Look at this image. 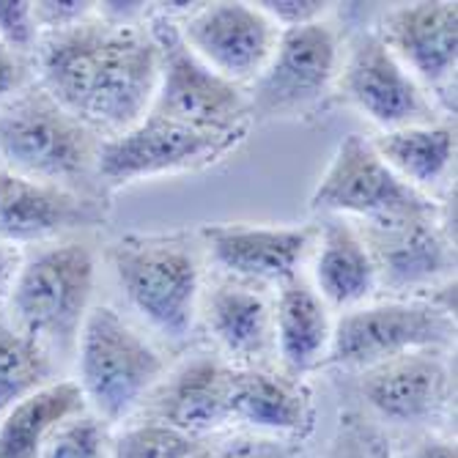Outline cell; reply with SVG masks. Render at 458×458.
I'll use <instances>...</instances> for the list:
<instances>
[{
    "label": "cell",
    "mask_w": 458,
    "mask_h": 458,
    "mask_svg": "<svg viewBox=\"0 0 458 458\" xmlns=\"http://www.w3.org/2000/svg\"><path fill=\"white\" fill-rule=\"evenodd\" d=\"M38 89L80 118L94 135H121L151 110L159 50L146 25H110L94 17L41 36Z\"/></svg>",
    "instance_id": "obj_1"
},
{
    "label": "cell",
    "mask_w": 458,
    "mask_h": 458,
    "mask_svg": "<svg viewBox=\"0 0 458 458\" xmlns=\"http://www.w3.org/2000/svg\"><path fill=\"white\" fill-rule=\"evenodd\" d=\"M97 135L45 89L20 91L0 107V168L72 190L97 174Z\"/></svg>",
    "instance_id": "obj_2"
},
{
    "label": "cell",
    "mask_w": 458,
    "mask_h": 458,
    "mask_svg": "<svg viewBox=\"0 0 458 458\" xmlns=\"http://www.w3.org/2000/svg\"><path fill=\"white\" fill-rule=\"evenodd\" d=\"M77 387L107 426L130 414L162 382L165 360L151 341L110 305L91 308L77 335Z\"/></svg>",
    "instance_id": "obj_3"
},
{
    "label": "cell",
    "mask_w": 458,
    "mask_h": 458,
    "mask_svg": "<svg viewBox=\"0 0 458 458\" xmlns=\"http://www.w3.org/2000/svg\"><path fill=\"white\" fill-rule=\"evenodd\" d=\"M97 256L86 242H58L22 261L9 291V321L53 354L77 346L91 313Z\"/></svg>",
    "instance_id": "obj_4"
},
{
    "label": "cell",
    "mask_w": 458,
    "mask_h": 458,
    "mask_svg": "<svg viewBox=\"0 0 458 458\" xmlns=\"http://www.w3.org/2000/svg\"><path fill=\"white\" fill-rule=\"evenodd\" d=\"M110 264L127 302L168 338H184L195 324L203 272L195 250L176 236H123Z\"/></svg>",
    "instance_id": "obj_5"
},
{
    "label": "cell",
    "mask_w": 458,
    "mask_h": 458,
    "mask_svg": "<svg viewBox=\"0 0 458 458\" xmlns=\"http://www.w3.org/2000/svg\"><path fill=\"white\" fill-rule=\"evenodd\" d=\"M148 30L159 50V80L151 113L198 132L244 138L250 127L247 94L212 72L184 45L174 17L154 12Z\"/></svg>",
    "instance_id": "obj_6"
},
{
    "label": "cell",
    "mask_w": 458,
    "mask_h": 458,
    "mask_svg": "<svg viewBox=\"0 0 458 458\" xmlns=\"http://www.w3.org/2000/svg\"><path fill=\"white\" fill-rule=\"evenodd\" d=\"M453 341L455 316L450 305L403 297L365 302L360 308L344 310L341 318H335L324 365L368 370L385 360L411 352H445Z\"/></svg>",
    "instance_id": "obj_7"
},
{
    "label": "cell",
    "mask_w": 458,
    "mask_h": 458,
    "mask_svg": "<svg viewBox=\"0 0 458 458\" xmlns=\"http://www.w3.org/2000/svg\"><path fill=\"white\" fill-rule=\"evenodd\" d=\"M242 140L198 132L148 110L127 132L99 140L97 176L110 187H127L157 176L200 171L228 157Z\"/></svg>",
    "instance_id": "obj_8"
},
{
    "label": "cell",
    "mask_w": 458,
    "mask_h": 458,
    "mask_svg": "<svg viewBox=\"0 0 458 458\" xmlns=\"http://www.w3.org/2000/svg\"><path fill=\"white\" fill-rule=\"evenodd\" d=\"M428 209H437L431 195H423L398 179L373 143L357 132L338 143L310 195V212L344 220L354 217L360 223Z\"/></svg>",
    "instance_id": "obj_9"
},
{
    "label": "cell",
    "mask_w": 458,
    "mask_h": 458,
    "mask_svg": "<svg viewBox=\"0 0 458 458\" xmlns=\"http://www.w3.org/2000/svg\"><path fill=\"white\" fill-rule=\"evenodd\" d=\"M341 74V38L327 20L280 30L275 53L253 82L250 118H294L313 110Z\"/></svg>",
    "instance_id": "obj_10"
},
{
    "label": "cell",
    "mask_w": 458,
    "mask_h": 458,
    "mask_svg": "<svg viewBox=\"0 0 458 458\" xmlns=\"http://www.w3.org/2000/svg\"><path fill=\"white\" fill-rule=\"evenodd\" d=\"M184 45L233 86H253L269 64L280 30L259 9L244 0L195 4L190 14L176 20Z\"/></svg>",
    "instance_id": "obj_11"
},
{
    "label": "cell",
    "mask_w": 458,
    "mask_h": 458,
    "mask_svg": "<svg viewBox=\"0 0 458 458\" xmlns=\"http://www.w3.org/2000/svg\"><path fill=\"white\" fill-rule=\"evenodd\" d=\"M338 77L346 99L382 132L434 123V107L420 82L387 50L379 33L357 38Z\"/></svg>",
    "instance_id": "obj_12"
},
{
    "label": "cell",
    "mask_w": 458,
    "mask_h": 458,
    "mask_svg": "<svg viewBox=\"0 0 458 458\" xmlns=\"http://www.w3.org/2000/svg\"><path fill=\"white\" fill-rule=\"evenodd\" d=\"M200 239L215 267L228 277L250 285H283L300 275L316 231L308 225L215 223L203 225Z\"/></svg>",
    "instance_id": "obj_13"
},
{
    "label": "cell",
    "mask_w": 458,
    "mask_h": 458,
    "mask_svg": "<svg viewBox=\"0 0 458 458\" xmlns=\"http://www.w3.org/2000/svg\"><path fill=\"white\" fill-rule=\"evenodd\" d=\"M379 272V285L395 294L434 285L453 267V247L439 223V206L428 212L385 217L357 225Z\"/></svg>",
    "instance_id": "obj_14"
},
{
    "label": "cell",
    "mask_w": 458,
    "mask_h": 458,
    "mask_svg": "<svg viewBox=\"0 0 458 458\" xmlns=\"http://www.w3.org/2000/svg\"><path fill=\"white\" fill-rule=\"evenodd\" d=\"M453 373L442 349H423L385 360L365 370L362 395L385 420L428 423L450 403Z\"/></svg>",
    "instance_id": "obj_15"
},
{
    "label": "cell",
    "mask_w": 458,
    "mask_h": 458,
    "mask_svg": "<svg viewBox=\"0 0 458 458\" xmlns=\"http://www.w3.org/2000/svg\"><path fill=\"white\" fill-rule=\"evenodd\" d=\"M379 38L426 86H445L458 64V9L447 0L401 4L382 20Z\"/></svg>",
    "instance_id": "obj_16"
},
{
    "label": "cell",
    "mask_w": 458,
    "mask_h": 458,
    "mask_svg": "<svg viewBox=\"0 0 458 458\" xmlns=\"http://www.w3.org/2000/svg\"><path fill=\"white\" fill-rule=\"evenodd\" d=\"M97 220L91 200L0 168V242L33 244Z\"/></svg>",
    "instance_id": "obj_17"
},
{
    "label": "cell",
    "mask_w": 458,
    "mask_h": 458,
    "mask_svg": "<svg viewBox=\"0 0 458 458\" xmlns=\"http://www.w3.org/2000/svg\"><path fill=\"white\" fill-rule=\"evenodd\" d=\"M332 329L335 318L310 280L297 275L277 285L272 302V344L288 377L302 379L305 373L324 365Z\"/></svg>",
    "instance_id": "obj_18"
},
{
    "label": "cell",
    "mask_w": 458,
    "mask_h": 458,
    "mask_svg": "<svg viewBox=\"0 0 458 458\" xmlns=\"http://www.w3.org/2000/svg\"><path fill=\"white\" fill-rule=\"evenodd\" d=\"M231 373L233 368L217 357L184 362L159 393V423L200 439L231 426Z\"/></svg>",
    "instance_id": "obj_19"
},
{
    "label": "cell",
    "mask_w": 458,
    "mask_h": 458,
    "mask_svg": "<svg viewBox=\"0 0 458 458\" xmlns=\"http://www.w3.org/2000/svg\"><path fill=\"white\" fill-rule=\"evenodd\" d=\"M313 288L329 310H352L373 300L379 272L354 223L327 217L313 239Z\"/></svg>",
    "instance_id": "obj_20"
},
{
    "label": "cell",
    "mask_w": 458,
    "mask_h": 458,
    "mask_svg": "<svg viewBox=\"0 0 458 458\" xmlns=\"http://www.w3.org/2000/svg\"><path fill=\"white\" fill-rule=\"evenodd\" d=\"M233 423L264 434L305 437L313 428V401L308 387L264 368H233L231 373Z\"/></svg>",
    "instance_id": "obj_21"
},
{
    "label": "cell",
    "mask_w": 458,
    "mask_h": 458,
    "mask_svg": "<svg viewBox=\"0 0 458 458\" xmlns=\"http://www.w3.org/2000/svg\"><path fill=\"white\" fill-rule=\"evenodd\" d=\"M203 316L217 346L233 360L250 362L272 346V302L259 285L233 277L220 280L203 300Z\"/></svg>",
    "instance_id": "obj_22"
},
{
    "label": "cell",
    "mask_w": 458,
    "mask_h": 458,
    "mask_svg": "<svg viewBox=\"0 0 458 458\" xmlns=\"http://www.w3.org/2000/svg\"><path fill=\"white\" fill-rule=\"evenodd\" d=\"M370 143L398 179L423 195L447 179L455 159V130L437 121L379 132Z\"/></svg>",
    "instance_id": "obj_23"
},
{
    "label": "cell",
    "mask_w": 458,
    "mask_h": 458,
    "mask_svg": "<svg viewBox=\"0 0 458 458\" xmlns=\"http://www.w3.org/2000/svg\"><path fill=\"white\" fill-rule=\"evenodd\" d=\"M82 409L89 406L74 379L36 390L0 418V458H38L50 434Z\"/></svg>",
    "instance_id": "obj_24"
},
{
    "label": "cell",
    "mask_w": 458,
    "mask_h": 458,
    "mask_svg": "<svg viewBox=\"0 0 458 458\" xmlns=\"http://www.w3.org/2000/svg\"><path fill=\"white\" fill-rule=\"evenodd\" d=\"M55 379V354L9 318H0V418Z\"/></svg>",
    "instance_id": "obj_25"
},
{
    "label": "cell",
    "mask_w": 458,
    "mask_h": 458,
    "mask_svg": "<svg viewBox=\"0 0 458 458\" xmlns=\"http://www.w3.org/2000/svg\"><path fill=\"white\" fill-rule=\"evenodd\" d=\"M107 458H215V447L209 439L154 420L121 431L110 442Z\"/></svg>",
    "instance_id": "obj_26"
},
{
    "label": "cell",
    "mask_w": 458,
    "mask_h": 458,
    "mask_svg": "<svg viewBox=\"0 0 458 458\" xmlns=\"http://www.w3.org/2000/svg\"><path fill=\"white\" fill-rule=\"evenodd\" d=\"M107 428L91 409H82L50 434L38 458H107L113 442Z\"/></svg>",
    "instance_id": "obj_27"
},
{
    "label": "cell",
    "mask_w": 458,
    "mask_h": 458,
    "mask_svg": "<svg viewBox=\"0 0 458 458\" xmlns=\"http://www.w3.org/2000/svg\"><path fill=\"white\" fill-rule=\"evenodd\" d=\"M41 30L36 22L33 4L25 0H0V45H6L17 55L36 53Z\"/></svg>",
    "instance_id": "obj_28"
},
{
    "label": "cell",
    "mask_w": 458,
    "mask_h": 458,
    "mask_svg": "<svg viewBox=\"0 0 458 458\" xmlns=\"http://www.w3.org/2000/svg\"><path fill=\"white\" fill-rule=\"evenodd\" d=\"M259 9L272 20L277 30H294L327 20L329 4L324 0H261Z\"/></svg>",
    "instance_id": "obj_29"
},
{
    "label": "cell",
    "mask_w": 458,
    "mask_h": 458,
    "mask_svg": "<svg viewBox=\"0 0 458 458\" xmlns=\"http://www.w3.org/2000/svg\"><path fill=\"white\" fill-rule=\"evenodd\" d=\"M33 12L41 36H50L89 22L97 12V4H86V0H47V4H33Z\"/></svg>",
    "instance_id": "obj_30"
},
{
    "label": "cell",
    "mask_w": 458,
    "mask_h": 458,
    "mask_svg": "<svg viewBox=\"0 0 458 458\" xmlns=\"http://www.w3.org/2000/svg\"><path fill=\"white\" fill-rule=\"evenodd\" d=\"M25 82H28V66L22 55H17L6 45H0V107L12 102L20 91H25Z\"/></svg>",
    "instance_id": "obj_31"
},
{
    "label": "cell",
    "mask_w": 458,
    "mask_h": 458,
    "mask_svg": "<svg viewBox=\"0 0 458 458\" xmlns=\"http://www.w3.org/2000/svg\"><path fill=\"white\" fill-rule=\"evenodd\" d=\"M20 267H22L20 247L0 242V302H4V300L9 297L12 283H14V277H17Z\"/></svg>",
    "instance_id": "obj_32"
},
{
    "label": "cell",
    "mask_w": 458,
    "mask_h": 458,
    "mask_svg": "<svg viewBox=\"0 0 458 458\" xmlns=\"http://www.w3.org/2000/svg\"><path fill=\"white\" fill-rule=\"evenodd\" d=\"M406 458H458L455 445L445 442V439H426L414 447Z\"/></svg>",
    "instance_id": "obj_33"
},
{
    "label": "cell",
    "mask_w": 458,
    "mask_h": 458,
    "mask_svg": "<svg viewBox=\"0 0 458 458\" xmlns=\"http://www.w3.org/2000/svg\"><path fill=\"white\" fill-rule=\"evenodd\" d=\"M335 458H377V453H373V447L368 442H362L360 437H352V439L338 445Z\"/></svg>",
    "instance_id": "obj_34"
},
{
    "label": "cell",
    "mask_w": 458,
    "mask_h": 458,
    "mask_svg": "<svg viewBox=\"0 0 458 458\" xmlns=\"http://www.w3.org/2000/svg\"><path fill=\"white\" fill-rule=\"evenodd\" d=\"M217 458V455H215ZM223 458H283L280 453H272V450H256V447H244V450H236V453H228Z\"/></svg>",
    "instance_id": "obj_35"
}]
</instances>
